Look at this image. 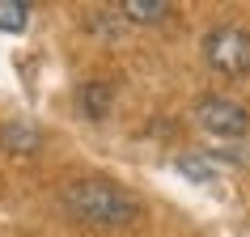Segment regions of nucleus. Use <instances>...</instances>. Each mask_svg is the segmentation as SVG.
<instances>
[{
    "mask_svg": "<svg viewBox=\"0 0 250 237\" xmlns=\"http://www.w3.org/2000/svg\"><path fill=\"white\" fill-rule=\"evenodd\" d=\"M64 208L81 224L93 229H123L140 216V199L127 186L110 182V178H77L64 186Z\"/></svg>",
    "mask_w": 250,
    "mask_h": 237,
    "instance_id": "obj_1",
    "label": "nucleus"
},
{
    "mask_svg": "<svg viewBox=\"0 0 250 237\" xmlns=\"http://www.w3.org/2000/svg\"><path fill=\"white\" fill-rule=\"evenodd\" d=\"M119 13L127 17V21H161V17L174 13V4H166V0H123L119 4Z\"/></svg>",
    "mask_w": 250,
    "mask_h": 237,
    "instance_id": "obj_4",
    "label": "nucleus"
},
{
    "mask_svg": "<svg viewBox=\"0 0 250 237\" xmlns=\"http://www.w3.org/2000/svg\"><path fill=\"white\" fill-rule=\"evenodd\" d=\"M204 59L221 77H242L250 72V34L242 26H216L204 39Z\"/></svg>",
    "mask_w": 250,
    "mask_h": 237,
    "instance_id": "obj_2",
    "label": "nucleus"
},
{
    "mask_svg": "<svg viewBox=\"0 0 250 237\" xmlns=\"http://www.w3.org/2000/svg\"><path fill=\"white\" fill-rule=\"evenodd\" d=\"M26 21H30V4L26 0H0V30L17 34V30H26Z\"/></svg>",
    "mask_w": 250,
    "mask_h": 237,
    "instance_id": "obj_7",
    "label": "nucleus"
},
{
    "mask_svg": "<svg viewBox=\"0 0 250 237\" xmlns=\"http://www.w3.org/2000/svg\"><path fill=\"white\" fill-rule=\"evenodd\" d=\"M221 170L225 165L216 157H178V174H187L191 182H216Z\"/></svg>",
    "mask_w": 250,
    "mask_h": 237,
    "instance_id": "obj_5",
    "label": "nucleus"
},
{
    "mask_svg": "<svg viewBox=\"0 0 250 237\" xmlns=\"http://www.w3.org/2000/svg\"><path fill=\"white\" fill-rule=\"evenodd\" d=\"M195 123L208 136H221V140H242L250 132V110L233 98H204L195 106Z\"/></svg>",
    "mask_w": 250,
    "mask_h": 237,
    "instance_id": "obj_3",
    "label": "nucleus"
},
{
    "mask_svg": "<svg viewBox=\"0 0 250 237\" xmlns=\"http://www.w3.org/2000/svg\"><path fill=\"white\" fill-rule=\"evenodd\" d=\"M9 140H13V144H21V153H26V148L34 144V132H26V127H9Z\"/></svg>",
    "mask_w": 250,
    "mask_h": 237,
    "instance_id": "obj_8",
    "label": "nucleus"
},
{
    "mask_svg": "<svg viewBox=\"0 0 250 237\" xmlns=\"http://www.w3.org/2000/svg\"><path fill=\"white\" fill-rule=\"evenodd\" d=\"M81 110L89 118H102L106 110H110V85H106V80H89V85L81 89Z\"/></svg>",
    "mask_w": 250,
    "mask_h": 237,
    "instance_id": "obj_6",
    "label": "nucleus"
}]
</instances>
